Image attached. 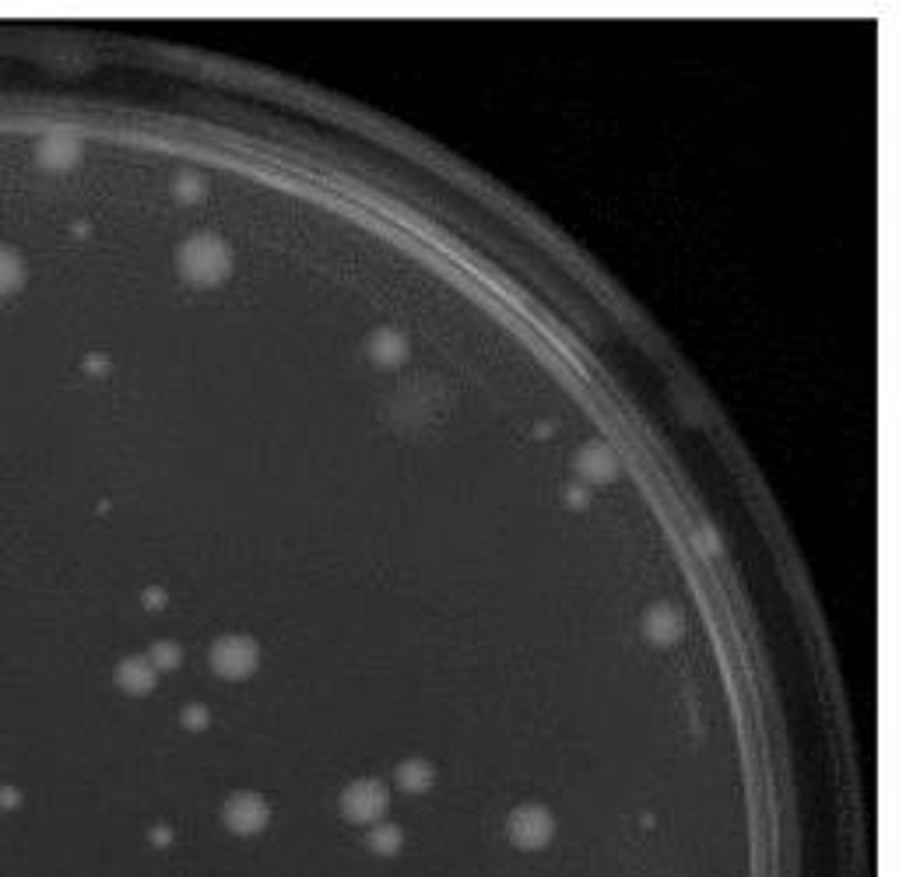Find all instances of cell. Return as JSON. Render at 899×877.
<instances>
[{"label": "cell", "instance_id": "9", "mask_svg": "<svg viewBox=\"0 0 899 877\" xmlns=\"http://www.w3.org/2000/svg\"><path fill=\"white\" fill-rule=\"evenodd\" d=\"M18 281V264H15V257H8V253H0V292H4V288L8 285H15Z\"/></svg>", "mask_w": 899, "mask_h": 877}, {"label": "cell", "instance_id": "1", "mask_svg": "<svg viewBox=\"0 0 899 877\" xmlns=\"http://www.w3.org/2000/svg\"><path fill=\"white\" fill-rule=\"evenodd\" d=\"M341 807H345L348 818L359 821V825H373V821L387 811V790H383L376 779H359V783H352L345 790Z\"/></svg>", "mask_w": 899, "mask_h": 877}, {"label": "cell", "instance_id": "7", "mask_svg": "<svg viewBox=\"0 0 899 877\" xmlns=\"http://www.w3.org/2000/svg\"><path fill=\"white\" fill-rule=\"evenodd\" d=\"M369 842H373L376 853H397V846H401V832H397L394 825H380V828H373Z\"/></svg>", "mask_w": 899, "mask_h": 877}, {"label": "cell", "instance_id": "2", "mask_svg": "<svg viewBox=\"0 0 899 877\" xmlns=\"http://www.w3.org/2000/svg\"><path fill=\"white\" fill-rule=\"evenodd\" d=\"M267 818H271V811H267V804L257 797V793H239V797H232L229 807H225V825L239 835L260 832V828L267 825Z\"/></svg>", "mask_w": 899, "mask_h": 877}, {"label": "cell", "instance_id": "3", "mask_svg": "<svg viewBox=\"0 0 899 877\" xmlns=\"http://www.w3.org/2000/svg\"><path fill=\"white\" fill-rule=\"evenodd\" d=\"M510 835L520 842V846L527 849H538L545 846L548 839H552V818H548L541 807H520V811H513L510 818Z\"/></svg>", "mask_w": 899, "mask_h": 877}, {"label": "cell", "instance_id": "6", "mask_svg": "<svg viewBox=\"0 0 899 877\" xmlns=\"http://www.w3.org/2000/svg\"><path fill=\"white\" fill-rule=\"evenodd\" d=\"M120 681L130 688V692H144V688L152 685V667L144 664V660H130V664H123Z\"/></svg>", "mask_w": 899, "mask_h": 877}, {"label": "cell", "instance_id": "4", "mask_svg": "<svg viewBox=\"0 0 899 877\" xmlns=\"http://www.w3.org/2000/svg\"><path fill=\"white\" fill-rule=\"evenodd\" d=\"M257 664V646L250 639H222L215 646V667L225 678H243Z\"/></svg>", "mask_w": 899, "mask_h": 877}, {"label": "cell", "instance_id": "8", "mask_svg": "<svg viewBox=\"0 0 899 877\" xmlns=\"http://www.w3.org/2000/svg\"><path fill=\"white\" fill-rule=\"evenodd\" d=\"M429 769H425L422 762H408L401 769V783L408 786V790H422V786H429Z\"/></svg>", "mask_w": 899, "mask_h": 877}, {"label": "cell", "instance_id": "5", "mask_svg": "<svg viewBox=\"0 0 899 877\" xmlns=\"http://www.w3.org/2000/svg\"><path fill=\"white\" fill-rule=\"evenodd\" d=\"M678 628H682V614H678L675 607L661 604V607H654V611L647 614V632L654 635V639H661V642L675 639Z\"/></svg>", "mask_w": 899, "mask_h": 877}]
</instances>
